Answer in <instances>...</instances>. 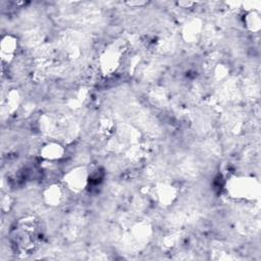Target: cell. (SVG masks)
I'll list each match as a JSON object with an SVG mask.
<instances>
[{"mask_svg":"<svg viewBox=\"0 0 261 261\" xmlns=\"http://www.w3.org/2000/svg\"><path fill=\"white\" fill-rule=\"evenodd\" d=\"M23 229H25V226H23ZM26 232H27V235H28V230H27V229H26ZM21 236H23V237H25V233L22 232V233H21ZM18 239H19V241H21V242H22V241H23V238H18ZM25 244H26V248H29L30 246H29V241H28V239L25 241ZM25 244H23V246H25Z\"/></svg>","mask_w":261,"mask_h":261,"instance_id":"obj_1","label":"cell"}]
</instances>
